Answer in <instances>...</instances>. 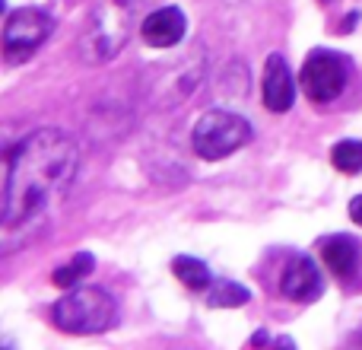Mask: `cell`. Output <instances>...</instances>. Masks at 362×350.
<instances>
[{
	"instance_id": "ba28073f",
	"label": "cell",
	"mask_w": 362,
	"mask_h": 350,
	"mask_svg": "<svg viewBox=\"0 0 362 350\" xmlns=\"http://www.w3.org/2000/svg\"><path fill=\"white\" fill-rule=\"evenodd\" d=\"M280 290H283V296H289V300H296V303L318 300L321 290H325L318 264H315L308 255H296L293 261L286 264V271H283Z\"/></svg>"
},
{
	"instance_id": "9c48e42d",
	"label": "cell",
	"mask_w": 362,
	"mask_h": 350,
	"mask_svg": "<svg viewBox=\"0 0 362 350\" xmlns=\"http://www.w3.org/2000/svg\"><path fill=\"white\" fill-rule=\"evenodd\" d=\"M185 32H187V19L178 6H159L140 26L144 42L153 45V48H172V45H178L185 38Z\"/></svg>"
},
{
	"instance_id": "5b68a950",
	"label": "cell",
	"mask_w": 362,
	"mask_h": 350,
	"mask_svg": "<svg viewBox=\"0 0 362 350\" xmlns=\"http://www.w3.org/2000/svg\"><path fill=\"white\" fill-rule=\"evenodd\" d=\"M302 89L312 102H334L340 93L346 89V80H350V61L337 51H312L302 64Z\"/></svg>"
},
{
	"instance_id": "6da1fadb",
	"label": "cell",
	"mask_w": 362,
	"mask_h": 350,
	"mask_svg": "<svg viewBox=\"0 0 362 350\" xmlns=\"http://www.w3.org/2000/svg\"><path fill=\"white\" fill-rule=\"evenodd\" d=\"M80 169V147L57 128H42L23 137L6 153L4 181V226L29 223L42 217L57 198L67 194Z\"/></svg>"
},
{
	"instance_id": "8992f818",
	"label": "cell",
	"mask_w": 362,
	"mask_h": 350,
	"mask_svg": "<svg viewBox=\"0 0 362 350\" xmlns=\"http://www.w3.org/2000/svg\"><path fill=\"white\" fill-rule=\"evenodd\" d=\"M124 16H127V10L118 6L115 0H112V6L95 13L93 26H89V35H86V42H83V48H86V55L93 57V61H108V57L118 55V48L127 42L131 29H127Z\"/></svg>"
},
{
	"instance_id": "30bf717a",
	"label": "cell",
	"mask_w": 362,
	"mask_h": 350,
	"mask_svg": "<svg viewBox=\"0 0 362 350\" xmlns=\"http://www.w3.org/2000/svg\"><path fill=\"white\" fill-rule=\"evenodd\" d=\"M321 258H325L327 271L337 277H350L353 271L359 268V258H362V245L356 242L353 236H331L325 239V245H321Z\"/></svg>"
},
{
	"instance_id": "7c38bea8",
	"label": "cell",
	"mask_w": 362,
	"mask_h": 350,
	"mask_svg": "<svg viewBox=\"0 0 362 350\" xmlns=\"http://www.w3.org/2000/svg\"><path fill=\"white\" fill-rule=\"evenodd\" d=\"M93 268H95V258L89 255V252H76L67 264H61V268L54 271V277H51V281H54V287L70 290V287H76L83 277L93 274Z\"/></svg>"
},
{
	"instance_id": "8fae6325",
	"label": "cell",
	"mask_w": 362,
	"mask_h": 350,
	"mask_svg": "<svg viewBox=\"0 0 362 350\" xmlns=\"http://www.w3.org/2000/svg\"><path fill=\"white\" fill-rule=\"evenodd\" d=\"M172 271H175V277L187 290H210V283H213L210 268H206L204 261H197V258L178 255L175 261H172Z\"/></svg>"
},
{
	"instance_id": "5bb4252c",
	"label": "cell",
	"mask_w": 362,
	"mask_h": 350,
	"mask_svg": "<svg viewBox=\"0 0 362 350\" xmlns=\"http://www.w3.org/2000/svg\"><path fill=\"white\" fill-rule=\"evenodd\" d=\"M331 163H334V169H340L346 175L362 172V140H340L331 150Z\"/></svg>"
},
{
	"instance_id": "2e32d148",
	"label": "cell",
	"mask_w": 362,
	"mask_h": 350,
	"mask_svg": "<svg viewBox=\"0 0 362 350\" xmlns=\"http://www.w3.org/2000/svg\"><path fill=\"white\" fill-rule=\"evenodd\" d=\"M118 6H124L127 13H134V10H140V6H146V4H153V0H115Z\"/></svg>"
},
{
	"instance_id": "3957f363",
	"label": "cell",
	"mask_w": 362,
	"mask_h": 350,
	"mask_svg": "<svg viewBox=\"0 0 362 350\" xmlns=\"http://www.w3.org/2000/svg\"><path fill=\"white\" fill-rule=\"evenodd\" d=\"M251 140V125L235 112H223V108H213V112H204L197 118L191 131V144L197 150L200 159H226L229 153L242 150Z\"/></svg>"
},
{
	"instance_id": "9a60e30c",
	"label": "cell",
	"mask_w": 362,
	"mask_h": 350,
	"mask_svg": "<svg viewBox=\"0 0 362 350\" xmlns=\"http://www.w3.org/2000/svg\"><path fill=\"white\" fill-rule=\"evenodd\" d=\"M350 217H353V223H359V226H362V194L350 201Z\"/></svg>"
},
{
	"instance_id": "277c9868",
	"label": "cell",
	"mask_w": 362,
	"mask_h": 350,
	"mask_svg": "<svg viewBox=\"0 0 362 350\" xmlns=\"http://www.w3.org/2000/svg\"><path fill=\"white\" fill-rule=\"evenodd\" d=\"M51 29H54V19H51L45 10H38V6H19V10H13L4 23L6 61L16 64V61L32 57L38 48H42L45 38L51 35Z\"/></svg>"
},
{
	"instance_id": "4fadbf2b",
	"label": "cell",
	"mask_w": 362,
	"mask_h": 350,
	"mask_svg": "<svg viewBox=\"0 0 362 350\" xmlns=\"http://www.w3.org/2000/svg\"><path fill=\"white\" fill-rule=\"evenodd\" d=\"M248 300H251V293L235 281H216L206 290V303H210L213 309H238Z\"/></svg>"
},
{
	"instance_id": "7a4b0ae2",
	"label": "cell",
	"mask_w": 362,
	"mask_h": 350,
	"mask_svg": "<svg viewBox=\"0 0 362 350\" xmlns=\"http://www.w3.org/2000/svg\"><path fill=\"white\" fill-rule=\"evenodd\" d=\"M51 315H54V325L64 334H99L118 322V306L105 290L80 287L74 293L61 296L51 309Z\"/></svg>"
},
{
	"instance_id": "52a82bcc",
	"label": "cell",
	"mask_w": 362,
	"mask_h": 350,
	"mask_svg": "<svg viewBox=\"0 0 362 350\" xmlns=\"http://www.w3.org/2000/svg\"><path fill=\"white\" fill-rule=\"evenodd\" d=\"M261 96H264V106L270 112H289L296 102V83L293 74L286 67V57L283 55H270L267 64H264V83H261Z\"/></svg>"
}]
</instances>
